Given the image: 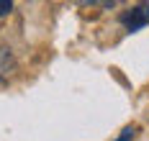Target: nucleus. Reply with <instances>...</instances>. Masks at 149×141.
<instances>
[{"instance_id": "1", "label": "nucleus", "mask_w": 149, "mask_h": 141, "mask_svg": "<svg viewBox=\"0 0 149 141\" xmlns=\"http://www.w3.org/2000/svg\"><path fill=\"white\" fill-rule=\"evenodd\" d=\"M121 21H123V26L129 31H139L141 26L149 23V5H136V8H131L129 13H123Z\"/></svg>"}, {"instance_id": "2", "label": "nucleus", "mask_w": 149, "mask_h": 141, "mask_svg": "<svg viewBox=\"0 0 149 141\" xmlns=\"http://www.w3.org/2000/svg\"><path fill=\"white\" fill-rule=\"evenodd\" d=\"M13 69H15V59H13V54H10V49L0 46V82L10 77Z\"/></svg>"}, {"instance_id": "3", "label": "nucleus", "mask_w": 149, "mask_h": 141, "mask_svg": "<svg viewBox=\"0 0 149 141\" xmlns=\"http://www.w3.org/2000/svg\"><path fill=\"white\" fill-rule=\"evenodd\" d=\"M134 136H136V126H129V128H123V133L116 141H129V139H134Z\"/></svg>"}, {"instance_id": "4", "label": "nucleus", "mask_w": 149, "mask_h": 141, "mask_svg": "<svg viewBox=\"0 0 149 141\" xmlns=\"http://www.w3.org/2000/svg\"><path fill=\"white\" fill-rule=\"evenodd\" d=\"M13 10V3L10 0H0V16H8Z\"/></svg>"}]
</instances>
